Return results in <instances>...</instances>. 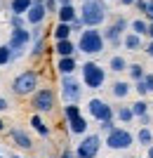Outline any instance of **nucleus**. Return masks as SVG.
<instances>
[{
  "label": "nucleus",
  "mask_w": 153,
  "mask_h": 158,
  "mask_svg": "<svg viewBox=\"0 0 153 158\" xmlns=\"http://www.w3.org/2000/svg\"><path fill=\"white\" fill-rule=\"evenodd\" d=\"M127 26H130V21H127L125 17H118L111 26L104 28V38H106V43H111V45H120V35L125 33Z\"/></svg>",
  "instance_id": "nucleus-11"
},
{
  "label": "nucleus",
  "mask_w": 153,
  "mask_h": 158,
  "mask_svg": "<svg viewBox=\"0 0 153 158\" xmlns=\"http://www.w3.org/2000/svg\"><path fill=\"white\" fill-rule=\"evenodd\" d=\"M144 83H146L148 94H153V73H146V76H144Z\"/></svg>",
  "instance_id": "nucleus-35"
},
{
  "label": "nucleus",
  "mask_w": 153,
  "mask_h": 158,
  "mask_svg": "<svg viewBox=\"0 0 153 158\" xmlns=\"http://www.w3.org/2000/svg\"><path fill=\"white\" fill-rule=\"evenodd\" d=\"M54 52L59 54V57H73L75 45L71 43V38H68V40H57V45H54Z\"/></svg>",
  "instance_id": "nucleus-18"
},
{
  "label": "nucleus",
  "mask_w": 153,
  "mask_h": 158,
  "mask_svg": "<svg viewBox=\"0 0 153 158\" xmlns=\"http://www.w3.org/2000/svg\"><path fill=\"white\" fill-rule=\"evenodd\" d=\"M127 73H130V78H132L134 83L146 76V71H144V66H141V64H130V66H127Z\"/></svg>",
  "instance_id": "nucleus-26"
},
{
  "label": "nucleus",
  "mask_w": 153,
  "mask_h": 158,
  "mask_svg": "<svg viewBox=\"0 0 153 158\" xmlns=\"http://www.w3.org/2000/svg\"><path fill=\"white\" fill-rule=\"evenodd\" d=\"M104 45H106V38H104V31H99L97 26H85V31H80L78 38V50L87 57H94V54L104 52Z\"/></svg>",
  "instance_id": "nucleus-1"
},
{
  "label": "nucleus",
  "mask_w": 153,
  "mask_h": 158,
  "mask_svg": "<svg viewBox=\"0 0 153 158\" xmlns=\"http://www.w3.org/2000/svg\"><path fill=\"white\" fill-rule=\"evenodd\" d=\"M57 17H59V21H66V24H71L73 19H78L80 12L75 10L73 5H59V10H57Z\"/></svg>",
  "instance_id": "nucleus-15"
},
{
  "label": "nucleus",
  "mask_w": 153,
  "mask_h": 158,
  "mask_svg": "<svg viewBox=\"0 0 153 158\" xmlns=\"http://www.w3.org/2000/svg\"><path fill=\"white\" fill-rule=\"evenodd\" d=\"M108 17L106 2L104 0H83L80 7V19L85 21V26H99Z\"/></svg>",
  "instance_id": "nucleus-2"
},
{
  "label": "nucleus",
  "mask_w": 153,
  "mask_h": 158,
  "mask_svg": "<svg viewBox=\"0 0 153 158\" xmlns=\"http://www.w3.org/2000/svg\"><path fill=\"white\" fill-rule=\"evenodd\" d=\"M87 111H90V116H92L94 120H99V123L115 116V111L111 109V104L104 102V99H99V97H92L90 102H87Z\"/></svg>",
  "instance_id": "nucleus-9"
},
{
  "label": "nucleus",
  "mask_w": 153,
  "mask_h": 158,
  "mask_svg": "<svg viewBox=\"0 0 153 158\" xmlns=\"http://www.w3.org/2000/svg\"><path fill=\"white\" fill-rule=\"evenodd\" d=\"M31 106L35 109V113H50L54 109V92L50 87H40L33 92V99H31Z\"/></svg>",
  "instance_id": "nucleus-7"
},
{
  "label": "nucleus",
  "mask_w": 153,
  "mask_h": 158,
  "mask_svg": "<svg viewBox=\"0 0 153 158\" xmlns=\"http://www.w3.org/2000/svg\"><path fill=\"white\" fill-rule=\"evenodd\" d=\"M115 118H118L120 123H132L137 116H134L132 106H118V109H115Z\"/></svg>",
  "instance_id": "nucleus-23"
},
{
  "label": "nucleus",
  "mask_w": 153,
  "mask_h": 158,
  "mask_svg": "<svg viewBox=\"0 0 153 158\" xmlns=\"http://www.w3.org/2000/svg\"><path fill=\"white\" fill-rule=\"evenodd\" d=\"M101 149V137L99 135H85L80 139V144L75 146V153L78 158H94Z\"/></svg>",
  "instance_id": "nucleus-8"
},
{
  "label": "nucleus",
  "mask_w": 153,
  "mask_h": 158,
  "mask_svg": "<svg viewBox=\"0 0 153 158\" xmlns=\"http://www.w3.org/2000/svg\"><path fill=\"white\" fill-rule=\"evenodd\" d=\"M148 5H151V0H137V2H134V7H137L139 12H144V14L148 12Z\"/></svg>",
  "instance_id": "nucleus-34"
},
{
  "label": "nucleus",
  "mask_w": 153,
  "mask_h": 158,
  "mask_svg": "<svg viewBox=\"0 0 153 158\" xmlns=\"http://www.w3.org/2000/svg\"><path fill=\"white\" fill-rule=\"evenodd\" d=\"M99 127H101V132H106V135H108V132L115 127V123H113V118H108V120H101Z\"/></svg>",
  "instance_id": "nucleus-33"
},
{
  "label": "nucleus",
  "mask_w": 153,
  "mask_h": 158,
  "mask_svg": "<svg viewBox=\"0 0 153 158\" xmlns=\"http://www.w3.org/2000/svg\"><path fill=\"white\" fill-rule=\"evenodd\" d=\"M61 158H78V153L71 151V149H64V151H61Z\"/></svg>",
  "instance_id": "nucleus-38"
},
{
  "label": "nucleus",
  "mask_w": 153,
  "mask_h": 158,
  "mask_svg": "<svg viewBox=\"0 0 153 158\" xmlns=\"http://www.w3.org/2000/svg\"><path fill=\"white\" fill-rule=\"evenodd\" d=\"M137 142H139V146H151L153 144V132H151V127L148 125H141L139 127V132H137Z\"/></svg>",
  "instance_id": "nucleus-22"
},
{
  "label": "nucleus",
  "mask_w": 153,
  "mask_h": 158,
  "mask_svg": "<svg viewBox=\"0 0 153 158\" xmlns=\"http://www.w3.org/2000/svg\"><path fill=\"white\" fill-rule=\"evenodd\" d=\"M130 92H132V85H130L127 80H115L113 85H111V94H113L115 99H125Z\"/></svg>",
  "instance_id": "nucleus-17"
},
{
  "label": "nucleus",
  "mask_w": 153,
  "mask_h": 158,
  "mask_svg": "<svg viewBox=\"0 0 153 158\" xmlns=\"http://www.w3.org/2000/svg\"><path fill=\"white\" fill-rule=\"evenodd\" d=\"M127 59L125 57H120V54H113L111 59H108V71H113V73H123V71H127Z\"/></svg>",
  "instance_id": "nucleus-20"
},
{
  "label": "nucleus",
  "mask_w": 153,
  "mask_h": 158,
  "mask_svg": "<svg viewBox=\"0 0 153 158\" xmlns=\"http://www.w3.org/2000/svg\"><path fill=\"white\" fill-rule=\"evenodd\" d=\"M64 116H66V120H71V118H75V116H80V109L75 104H66L64 106Z\"/></svg>",
  "instance_id": "nucleus-30"
},
{
  "label": "nucleus",
  "mask_w": 153,
  "mask_h": 158,
  "mask_svg": "<svg viewBox=\"0 0 153 158\" xmlns=\"http://www.w3.org/2000/svg\"><path fill=\"white\" fill-rule=\"evenodd\" d=\"M68 123V130L73 132V135H80V137H83V135H87V118H83V116H75V118H71V120H66Z\"/></svg>",
  "instance_id": "nucleus-16"
},
{
  "label": "nucleus",
  "mask_w": 153,
  "mask_h": 158,
  "mask_svg": "<svg viewBox=\"0 0 153 158\" xmlns=\"http://www.w3.org/2000/svg\"><path fill=\"white\" fill-rule=\"evenodd\" d=\"M80 97H83V87H80V83L73 78V73L61 76V99H64L66 104H78Z\"/></svg>",
  "instance_id": "nucleus-6"
},
{
  "label": "nucleus",
  "mask_w": 153,
  "mask_h": 158,
  "mask_svg": "<svg viewBox=\"0 0 153 158\" xmlns=\"http://www.w3.org/2000/svg\"><path fill=\"white\" fill-rule=\"evenodd\" d=\"M10 24H12V28H21L24 26V14H12V17H10Z\"/></svg>",
  "instance_id": "nucleus-31"
},
{
  "label": "nucleus",
  "mask_w": 153,
  "mask_h": 158,
  "mask_svg": "<svg viewBox=\"0 0 153 158\" xmlns=\"http://www.w3.org/2000/svg\"><path fill=\"white\" fill-rule=\"evenodd\" d=\"M137 158H139V156H137Z\"/></svg>",
  "instance_id": "nucleus-51"
},
{
  "label": "nucleus",
  "mask_w": 153,
  "mask_h": 158,
  "mask_svg": "<svg viewBox=\"0 0 153 158\" xmlns=\"http://www.w3.org/2000/svg\"><path fill=\"white\" fill-rule=\"evenodd\" d=\"M33 57H38V54H42V40H35V47H33Z\"/></svg>",
  "instance_id": "nucleus-37"
},
{
  "label": "nucleus",
  "mask_w": 153,
  "mask_h": 158,
  "mask_svg": "<svg viewBox=\"0 0 153 158\" xmlns=\"http://www.w3.org/2000/svg\"><path fill=\"white\" fill-rule=\"evenodd\" d=\"M134 144V135L125 127H113V130L106 135V146L113 149V151H125Z\"/></svg>",
  "instance_id": "nucleus-4"
},
{
  "label": "nucleus",
  "mask_w": 153,
  "mask_h": 158,
  "mask_svg": "<svg viewBox=\"0 0 153 158\" xmlns=\"http://www.w3.org/2000/svg\"><path fill=\"white\" fill-rule=\"evenodd\" d=\"M10 158H21V156H10Z\"/></svg>",
  "instance_id": "nucleus-48"
},
{
  "label": "nucleus",
  "mask_w": 153,
  "mask_h": 158,
  "mask_svg": "<svg viewBox=\"0 0 153 158\" xmlns=\"http://www.w3.org/2000/svg\"><path fill=\"white\" fill-rule=\"evenodd\" d=\"M139 123L141 125H148V123H151V116H148V113L146 116H139Z\"/></svg>",
  "instance_id": "nucleus-40"
},
{
  "label": "nucleus",
  "mask_w": 153,
  "mask_h": 158,
  "mask_svg": "<svg viewBox=\"0 0 153 158\" xmlns=\"http://www.w3.org/2000/svg\"><path fill=\"white\" fill-rule=\"evenodd\" d=\"M12 90L19 94V97L33 94L35 90H38V73H35V71H24V73H19V76L12 80Z\"/></svg>",
  "instance_id": "nucleus-5"
},
{
  "label": "nucleus",
  "mask_w": 153,
  "mask_h": 158,
  "mask_svg": "<svg viewBox=\"0 0 153 158\" xmlns=\"http://www.w3.org/2000/svg\"><path fill=\"white\" fill-rule=\"evenodd\" d=\"M148 158H153V144L148 146Z\"/></svg>",
  "instance_id": "nucleus-46"
},
{
  "label": "nucleus",
  "mask_w": 153,
  "mask_h": 158,
  "mask_svg": "<svg viewBox=\"0 0 153 158\" xmlns=\"http://www.w3.org/2000/svg\"><path fill=\"white\" fill-rule=\"evenodd\" d=\"M31 43V31H26V26H21V28H12V33H10V40H7V45L12 47V52L14 57H19L21 50Z\"/></svg>",
  "instance_id": "nucleus-10"
},
{
  "label": "nucleus",
  "mask_w": 153,
  "mask_h": 158,
  "mask_svg": "<svg viewBox=\"0 0 153 158\" xmlns=\"http://www.w3.org/2000/svg\"><path fill=\"white\" fill-rule=\"evenodd\" d=\"M10 137L14 139V144L19 146V149H26V151H28V149L33 146V142H31V137H28V135H26V132H24V130H19V127H14V130L10 132Z\"/></svg>",
  "instance_id": "nucleus-14"
},
{
  "label": "nucleus",
  "mask_w": 153,
  "mask_h": 158,
  "mask_svg": "<svg viewBox=\"0 0 153 158\" xmlns=\"http://www.w3.org/2000/svg\"><path fill=\"white\" fill-rule=\"evenodd\" d=\"M31 5H33V0H12V2H10V12L12 14H24V17H26V12L31 10Z\"/></svg>",
  "instance_id": "nucleus-21"
},
{
  "label": "nucleus",
  "mask_w": 153,
  "mask_h": 158,
  "mask_svg": "<svg viewBox=\"0 0 153 158\" xmlns=\"http://www.w3.org/2000/svg\"><path fill=\"white\" fill-rule=\"evenodd\" d=\"M146 17L153 21V0H151V5H148V12H146Z\"/></svg>",
  "instance_id": "nucleus-43"
},
{
  "label": "nucleus",
  "mask_w": 153,
  "mask_h": 158,
  "mask_svg": "<svg viewBox=\"0 0 153 158\" xmlns=\"http://www.w3.org/2000/svg\"><path fill=\"white\" fill-rule=\"evenodd\" d=\"M134 90H137V94H139V97H146V94H148V90H146V83H144V78H141V80H137Z\"/></svg>",
  "instance_id": "nucleus-32"
},
{
  "label": "nucleus",
  "mask_w": 153,
  "mask_h": 158,
  "mask_svg": "<svg viewBox=\"0 0 153 158\" xmlns=\"http://www.w3.org/2000/svg\"><path fill=\"white\" fill-rule=\"evenodd\" d=\"M144 52H146L148 57H151V59H153V40H151V43H148L146 47H144Z\"/></svg>",
  "instance_id": "nucleus-39"
},
{
  "label": "nucleus",
  "mask_w": 153,
  "mask_h": 158,
  "mask_svg": "<svg viewBox=\"0 0 153 158\" xmlns=\"http://www.w3.org/2000/svg\"><path fill=\"white\" fill-rule=\"evenodd\" d=\"M12 59H14V52H12V47H10V45H0V66L10 64Z\"/></svg>",
  "instance_id": "nucleus-28"
},
{
  "label": "nucleus",
  "mask_w": 153,
  "mask_h": 158,
  "mask_svg": "<svg viewBox=\"0 0 153 158\" xmlns=\"http://www.w3.org/2000/svg\"><path fill=\"white\" fill-rule=\"evenodd\" d=\"M71 28H73V31H80V28H85V21H83V19L78 17V19H73V21H71Z\"/></svg>",
  "instance_id": "nucleus-36"
},
{
  "label": "nucleus",
  "mask_w": 153,
  "mask_h": 158,
  "mask_svg": "<svg viewBox=\"0 0 153 158\" xmlns=\"http://www.w3.org/2000/svg\"><path fill=\"white\" fill-rule=\"evenodd\" d=\"M2 130H5V123H2V120H0V132H2Z\"/></svg>",
  "instance_id": "nucleus-47"
},
{
  "label": "nucleus",
  "mask_w": 153,
  "mask_h": 158,
  "mask_svg": "<svg viewBox=\"0 0 153 158\" xmlns=\"http://www.w3.org/2000/svg\"><path fill=\"white\" fill-rule=\"evenodd\" d=\"M146 35H148V38L153 40V21H151V24H148V33H146Z\"/></svg>",
  "instance_id": "nucleus-44"
},
{
  "label": "nucleus",
  "mask_w": 153,
  "mask_h": 158,
  "mask_svg": "<svg viewBox=\"0 0 153 158\" xmlns=\"http://www.w3.org/2000/svg\"><path fill=\"white\" fill-rule=\"evenodd\" d=\"M118 2H120V5H123V7H130V5H134L137 0H118Z\"/></svg>",
  "instance_id": "nucleus-42"
},
{
  "label": "nucleus",
  "mask_w": 153,
  "mask_h": 158,
  "mask_svg": "<svg viewBox=\"0 0 153 158\" xmlns=\"http://www.w3.org/2000/svg\"><path fill=\"white\" fill-rule=\"evenodd\" d=\"M47 5L45 0H33V5H31V10L26 12V21L31 24V26H38V24H42V21L47 19Z\"/></svg>",
  "instance_id": "nucleus-12"
},
{
  "label": "nucleus",
  "mask_w": 153,
  "mask_h": 158,
  "mask_svg": "<svg viewBox=\"0 0 153 158\" xmlns=\"http://www.w3.org/2000/svg\"><path fill=\"white\" fill-rule=\"evenodd\" d=\"M144 35H139V33H134V31H130V33H125L123 35V47H125L127 52H139V50H144Z\"/></svg>",
  "instance_id": "nucleus-13"
},
{
  "label": "nucleus",
  "mask_w": 153,
  "mask_h": 158,
  "mask_svg": "<svg viewBox=\"0 0 153 158\" xmlns=\"http://www.w3.org/2000/svg\"><path fill=\"white\" fill-rule=\"evenodd\" d=\"M130 28H132L134 33H139V35H146V33H148V21H144V19H132V21H130Z\"/></svg>",
  "instance_id": "nucleus-27"
},
{
  "label": "nucleus",
  "mask_w": 153,
  "mask_h": 158,
  "mask_svg": "<svg viewBox=\"0 0 153 158\" xmlns=\"http://www.w3.org/2000/svg\"><path fill=\"white\" fill-rule=\"evenodd\" d=\"M7 106H10V102H7V99H2V97H0V111H7Z\"/></svg>",
  "instance_id": "nucleus-41"
},
{
  "label": "nucleus",
  "mask_w": 153,
  "mask_h": 158,
  "mask_svg": "<svg viewBox=\"0 0 153 158\" xmlns=\"http://www.w3.org/2000/svg\"><path fill=\"white\" fill-rule=\"evenodd\" d=\"M71 33H73L71 24L59 21V24H57V28H54V38H57V40H68V38H71Z\"/></svg>",
  "instance_id": "nucleus-24"
},
{
  "label": "nucleus",
  "mask_w": 153,
  "mask_h": 158,
  "mask_svg": "<svg viewBox=\"0 0 153 158\" xmlns=\"http://www.w3.org/2000/svg\"><path fill=\"white\" fill-rule=\"evenodd\" d=\"M106 2H111V0H106Z\"/></svg>",
  "instance_id": "nucleus-49"
},
{
  "label": "nucleus",
  "mask_w": 153,
  "mask_h": 158,
  "mask_svg": "<svg viewBox=\"0 0 153 158\" xmlns=\"http://www.w3.org/2000/svg\"><path fill=\"white\" fill-rule=\"evenodd\" d=\"M59 5H73L71 0H59Z\"/></svg>",
  "instance_id": "nucleus-45"
},
{
  "label": "nucleus",
  "mask_w": 153,
  "mask_h": 158,
  "mask_svg": "<svg viewBox=\"0 0 153 158\" xmlns=\"http://www.w3.org/2000/svg\"><path fill=\"white\" fill-rule=\"evenodd\" d=\"M148 109H151V106H148L144 99H137V102L132 104V111H134V116H137V118H139V116H146Z\"/></svg>",
  "instance_id": "nucleus-29"
},
{
  "label": "nucleus",
  "mask_w": 153,
  "mask_h": 158,
  "mask_svg": "<svg viewBox=\"0 0 153 158\" xmlns=\"http://www.w3.org/2000/svg\"><path fill=\"white\" fill-rule=\"evenodd\" d=\"M0 158H2V153H0Z\"/></svg>",
  "instance_id": "nucleus-50"
},
{
  "label": "nucleus",
  "mask_w": 153,
  "mask_h": 158,
  "mask_svg": "<svg viewBox=\"0 0 153 158\" xmlns=\"http://www.w3.org/2000/svg\"><path fill=\"white\" fill-rule=\"evenodd\" d=\"M57 69H59L61 76L73 73L75 69H78V64H75V57H59V64H57Z\"/></svg>",
  "instance_id": "nucleus-19"
},
{
  "label": "nucleus",
  "mask_w": 153,
  "mask_h": 158,
  "mask_svg": "<svg viewBox=\"0 0 153 158\" xmlns=\"http://www.w3.org/2000/svg\"><path fill=\"white\" fill-rule=\"evenodd\" d=\"M83 83L90 90H101L106 83V69L99 66L97 61H85L83 64Z\"/></svg>",
  "instance_id": "nucleus-3"
},
{
  "label": "nucleus",
  "mask_w": 153,
  "mask_h": 158,
  "mask_svg": "<svg viewBox=\"0 0 153 158\" xmlns=\"http://www.w3.org/2000/svg\"><path fill=\"white\" fill-rule=\"evenodd\" d=\"M31 125H33V130L38 132V135H42V137H47V135H50V127L42 123V118H40L38 113H35L33 118H31Z\"/></svg>",
  "instance_id": "nucleus-25"
}]
</instances>
